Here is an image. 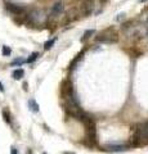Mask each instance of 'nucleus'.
<instances>
[{
    "label": "nucleus",
    "mask_w": 148,
    "mask_h": 154,
    "mask_svg": "<svg viewBox=\"0 0 148 154\" xmlns=\"http://www.w3.org/2000/svg\"><path fill=\"white\" fill-rule=\"evenodd\" d=\"M95 41L98 42H106V44H115L118 41V33L115 28H107L102 32H99L95 36Z\"/></svg>",
    "instance_id": "3"
},
{
    "label": "nucleus",
    "mask_w": 148,
    "mask_h": 154,
    "mask_svg": "<svg viewBox=\"0 0 148 154\" xmlns=\"http://www.w3.org/2000/svg\"><path fill=\"white\" fill-rule=\"evenodd\" d=\"M44 154H45V153H44Z\"/></svg>",
    "instance_id": "26"
},
{
    "label": "nucleus",
    "mask_w": 148,
    "mask_h": 154,
    "mask_svg": "<svg viewBox=\"0 0 148 154\" xmlns=\"http://www.w3.org/2000/svg\"><path fill=\"white\" fill-rule=\"evenodd\" d=\"M94 33H95V31H94V30H89V31H87V32L84 33V36L81 37V41H85V40H88V38H89L90 36H92V35H94Z\"/></svg>",
    "instance_id": "16"
},
{
    "label": "nucleus",
    "mask_w": 148,
    "mask_h": 154,
    "mask_svg": "<svg viewBox=\"0 0 148 154\" xmlns=\"http://www.w3.org/2000/svg\"><path fill=\"white\" fill-rule=\"evenodd\" d=\"M80 16V11H79V7H72L67 12V21L68 22H72V21H76Z\"/></svg>",
    "instance_id": "8"
},
{
    "label": "nucleus",
    "mask_w": 148,
    "mask_h": 154,
    "mask_svg": "<svg viewBox=\"0 0 148 154\" xmlns=\"http://www.w3.org/2000/svg\"><path fill=\"white\" fill-rule=\"evenodd\" d=\"M61 94H62V96H63V98H66V96H70V95L74 94V88H72V84H71V81L65 80L63 82H62Z\"/></svg>",
    "instance_id": "5"
},
{
    "label": "nucleus",
    "mask_w": 148,
    "mask_h": 154,
    "mask_svg": "<svg viewBox=\"0 0 148 154\" xmlns=\"http://www.w3.org/2000/svg\"><path fill=\"white\" fill-rule=\"evenodd\" d=\"M65 11V4L63 2H57L53 7H52V11H50V16L52 17H58L61 16Z\"/></svg>",
    "instance_id": "7"
},
{
    "label": "nucleus",
    "mask_w": 148,
    "mask_h": 154,
    "mask_svg": "<svg viewBox=\"0 0 148 154\" xmlns=\"http://www.w3.org/2000/svg\"><path fill=\"white\" fill-rule=\"evenodd\" d=\"M65 109H66V112H67L71 116V117L76 118L77 121H79L80 116L84 113L83 110H81L80 105H79L77 100H76L74 94L70 95V96H66V98H65Z\"/></svg>",
    "instance_id": "1"
},
{
    "label": "nucleus",
    "mask_w": 148,
    "mask_h": 154,
    "mask_svg": "<svg viewBox=\"0 0 148 154\" xmlns=\"http://www.w3.org/2000/svg\"><path fill=\"white\" fill-rule=\"evenodd\" d=\"M11 53H12L11 48L9 46H3V55H11Z\"/></svg>",
    "instance_id": "18"
},
{
    "label": "nucleus",
    "mask_w": 148,
    "mask_h": 154,
    "mask_svg": "<svg viewBox=\"0 0 148 154\" xmlns=\"http://www.w3.org/2000/svg\"><path fill=\"white\" fill-rule=\"evenodd\" d=\"M107 2V0H101V3H106Z\"/></svg>",
    "instance_id": "21"
},
{
    "label": "nucleus",
    "mask_w": 148,
    "mask_h": 154,
    "mask_svg": "<svg viewBox=\"0 0 148 154\" xmlns=\"http://www.w3.org/2000/svg\"><path fill=\"white\" fill-rule=\"evenodd\" d=\"M23 76H25V71H23L22 68H18L16 71H13V79L14 80H21Z\"/></svg>",
    "instance_id": "11"
},
{
    "label": "nucleus",
    "mask_w": 148,
    "mask_h": 154,
    "mask_svg": "<svg viewBox=\"0 0 148 154\" xmlns=\"http://www.w3.org/2000/svg\"><path fill=\"white\" fill-rule=\"evenodd\" d=\"M107 148H108V150H111V152H120V150H126L129 145H115V144H109Z\"/></svg>",
    "instance_id": "9"
},
{
    "label": "nucleus",
    "mask_w": 148,
    "mask_h": 154,
    "mask_svg": "<svg viewBox=\"0 0 148 154\" xmlns=\"http://www.w3.org/2000/svg\"><path fill=\"white\" fill-rule=\"evenodd\" d=\"M139 2H142V3H144V2H147V0H139Z\"/></svg>",
    "instance_id": "22"
},
{
    "label": "nucleus",
    "mask_w": 148,
    "mask_h": 154,
    "mask_svg": "<svg viewBox=\"0 0 148 154\" xmlns=\"http://www.w3.org/2000/svg\"><path fill=\"white\" fill-rule=\"evenodd\" d=\"M65 154H75V153H65Z\"/></svg>",
    "instance_id": "23"
},
{
    "label": "nucleus",
    "mask_w": 148,
    "mask_h": 154,
    "mask_svg": "<svg viewBox=\"0 0 148 154\" xmlns=\"http://www.w3.org/2000/svg\"><path fill=\"white\" fill-rule=\"evenodd\" d=\"M26 60H23L22 58H18V59H16V60H13L12 62V66H21L22 63H25Z\"/></svg>",
    "instance_id": "17"
},
{
    "label": "nucleus",
    "mask_w": 148,
    "mask_h": 154,
    "mask_svg": "<svg viewBox=\"0 0 148 154\" xmlns=\"http://www.w3.org/2000/svg\"><path fill=\"white\" fill-rule=\"evenodd\" d=\"M94 8H95L94 0H83V2L80 3V7H79L80 16H83V17L92 16L93 12H94Z\"/></svg>",
    "instance_id": "4"
},
{
    "label": "nucleus",
    "mask_w": 148,
    "mask_h": 154,
    "mask_svg": "<svg viewBox=\"0 0 148 154\" xmlns=\"http://www.w3.org/2000/svg\"><path fill=\"white\" fill-rule=\"evenodd\" d=\"M28 107H30V109L32 110V112H35V113L39 112V104L35 102V99H30V100H28Z\"/></svg>",
    "instance_id": "10"
},
{
    "label": "nucleus",
    "mask_w": 148,
    "mask_h": 154,
    "mask_svg": "<svg viewBox=\"0 0 148 154\" xmlns=\"http://www.w3.org/2000/svg\"><path fill=\"white\" fill-rule=\"evenodd\" d=\"M11 154H18L17 149H16V148H12V150H11Z\"/></svg>",
    "instance_id": "19"
},
{
    "label": "nucleus",
    "mask_w": 148,
    "mask_h": 154,
    "mask_svg": "<svg viewBox=\"0 0 148 154\" xmlns=\"http://www.w3.org/2000/svg\"><path fill=\"white\" fill-rule=\"evenodd\" d=\"M55 41H57V38H50V40H48L45 44H44V49H45V50L52 49V46L55 44Z\"/></svg>",
    "instance_id": "12"
},
{
    "label": "nucleus",
    "mask_w": 148,
    "mask_h": 154,
    "mask_svg": "<svg viewBox=\"0 0 148 154\" xmlns=\"http://www.w3.org/2000/svg\"><path fill=\"white\" fill-rule=\"evenodd\" d=\"M147 25H148V21H147Z\"/></svg>",
    "instance_id": "25"
},
{
    "label": "nucleus",
    "mask_w": 148,
    "mask_h": 154,
    "mask_svg": "<svg viewBox=\"0 0 148 154\" xmlns=\"http://www.w3.org/2000/svg\"><path fill=\"white\" fill-rule=\"evenodd\" d=\"M3 118H4V121H5L7 123H11V122H12V119H11V113H9L8 110H3Z\"/></svg>",
    "instance_id": "15"
},
{
    "label": "nucleus",
    "mask_w": 148,
    "mask_h": 154,
    "mask_svg": "<svg viewBox=\"0 0 148 154\" xmlns=\"http://www.w3.org/2000/svg\"><path fill=\"white\" fill-rule=\"evenodd\" d=\"M7 9L8 12H11L14 16H22L26 13V9L21 7V5H16V4H7Z\"/></svg>",
    "instance_id": "6"
},
{
    "label": "nucleus",
    "mask_w": 148,
    "mask_h": 154,
    "mask_svg": "<svg viewBox=\"0 0 148 154\" xmlns=\"http://www.w3.org/2000/svg\"><path fill=\"white\" fill-rule=\"evenodd\" d=\"M148 144V122H143L138 126L133 135V145H147Z\"/></svg>",
    "instance_id": "2"
},
{
    "label": "nucleus",
    "mask_w": 148,
    "mask_h": 154,
    "mask_svg": "<svg viewBox=\"0 0 148 154\" xmlns=\"http://www.w3.org/2000/svg\"><path fill=\"white\" fill-rule=\"evenodd\" d=\"M147 37H148V32H147Z\"/></svg>",
    "instance_id": "24"
},
{
    "label": "nucleus",
    "mask_w": 148,
    "mask_h": 154,
    "mask_svg": "<svg viewBox=\"0 0 148 154\" xmlns=\"http://www.w3.org/2000/svg\"><path fill=\"white\" fill-rule=\"evenodd\" d=\"M37 58H39V53H32V54L26 59V63H32V62H35Z\"/></svg>",
    "instance_id": "13"
},
{
    "label": "nucleus",
    "mask_w": 148,
    "mask_h": 154,
    "mask_svg": "<svg viewBox=\"0 0 148 154\" xmlns=\"http://www.w3.org/2000/svg\"><path fill=\"white\" fill-rule=\"evenodd\" d=\"M0 93H4V86L2 82H0Z\"/></svg>",
    "instance_id": "20"
},
{
    "label": "nucleus",
    "mask_w": 148,
    "mask_h": 154,
    "mask_svg": "<svg viewBox=\"0 0 148 154\" xmlns=\"http://www.w3.org/2000/svg\"><path fill=\"white\" fill-rule=\"evenodd\" d=\"M83 54H84V51H81L80 54H79L77 57H76V58H75V59H74L72 62H71V64H70V68H71V69H74V68H75V64L77 63V62L81 59V57H83Z\"/></svg>",
    "instance_id": "14"
}]
</instances>
